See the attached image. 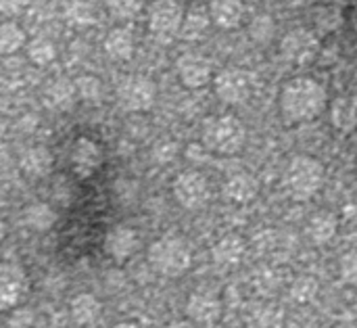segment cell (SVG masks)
<instances>
[{
  "label": "cell",
  "mask_w": 357,
  "mask_h": 328,
  "mask_svg": "<svg viewBox=\"0 0 357 328\" xmlns=\"http://www.w3.org/2000/svg\"><path fill=\"white\" fill-rule=\"evenodd\" d=\"M278 105L287 121L303 124L322 115L328 105V94L326 88L312 77H293L282 86Z\"/></svg>",
  "instance_id": "cell-1"
},
{
  "label": "cell",
  "mask_w": 357,
  "mask_h": 328,
  "mask_svg": "<svg viewBox=\"0 0 357 328\" xmlns=\"http://www.w3.org/2000/svg\"><path fill=\"white\" fill-rule=\"evenodd\" d=\"M203 144L218 155H236L247 144V128L234 115H215L203 121Z\"/></svg>",
  "instance_id": "cell-2"
},
{
  "label": "cell",
  "mask_w": 357,
  "mask_h": 328,
  "mask_svg": "<svg viewBox=\"0 0 357 328\" xmlns=\"http://www.w3.org/2000/svg\"><path fill=\"white\" fill-rule=\"evenodd\" d=\"M151 268L165 278H180L192 266V249L180 237H161L149 247Z\"/></svg>",
  "instance_id": "cell-3"
},
{
  "label": "cell",
  "mask_w": 357,
  "mask_h": 328,
  "mask_svg": "<svg viewBox=\"0 0 357 328\" xmlns=\"http://www.w3.org/2000/svg\"><path fill=\"white\" fill-rule=\"evenodd\" d=\"M324 180H326L324 165L310 155L293 157L284 172V188L295 201L312 199L324 186Z\"/></svg>",
  "instance_id": "cell-4"
},
{
  "label": "cell",
  "mask_w": 357,
  "mask_h": 328,
  "mask_svg": "<svg viewBox=\"0 0 357 328\" xmlns=\"http://www.w3.org/2000/svg\"><path fill=\"white\" fill-rule=\"evenodd\" d=\"M117 100L123 111L130 113H146L153 109L157 100V86L151 77L144 75H130L121 80L117 86Z\"/></svg>",
  "instance_id": "cell-5"
},
{
  "label": "cell",
  "mask_w": 357,
  "mask_h": 328,
  "mask_svg": "<svg viewBox=\"0 0 357 328\" xmlns=\"http://www.w3.org/2000/svg\"><path fill=\"white\" fill-rule=\"evenodd\" d=\"M184 15L180 0H155L149 10V29L157 40L169 42L180 33Z\"/></svg>",
  "instance_id": "cell-6"
},
{
  "label": "cell",
  "mask_w": 357,
  "mask_h": 328,
  "mask_svg": "<svg viewBox=\"0 0 357 328\" xmlns=\"http://www.w3.org/2000/svg\"><path fill=\"white\" fill-rule=\"evenodd\" d=\"M172 191H174V199L178 201V205L184 209H190V211L201 209L211 197V188H209L207 178L195 170L178 174L174 184H172Z\"/></svg>",
  "instance_id": "cell-7"
},
{
  "label": "cell",
  "mask_w": 357,
  "mask_h": 328,
  "mask_svg": "<svg viewBox=\"0 0 357 328\" xmlns=\"http://www.w3.org/2000/svg\"><path fill=\"white\" fill-rule=\"evenodd\" d=\"M215 96L226 105H243L251 96V77L238 67H226L213 77Z\"/></svg>",
  "instance_id": "cell-8"
},
{
  "label": "cell",
  "mask_w": 357,
  "mask_h": 328,
  "mask_svg": "<svg viewBox=\"0 0 357 328\" xmlns=\"http://www.w3.org/2000/svg\"><path fill=\"white\" fill-rule=\"evenodd\" d=\"M280 52L293 65H307V63H312L318 57V52H320V40H318V36L312 29L295 27V29H291L282 38Z\"/></svg>",
  "instance_id": "cell-9"
},
{
  "label": "cell",
  "mask_w": 357,
  "mask_h": 328,
  "mask_svg": "<svg viewBox=\"0 0 357 328\" xmlns=\"http://www.w3.org/2000/svg\"><path fill=\"white\" fill-rule=\"evenodd\" d=\"M27 293V276L17 262H4L0 266V310L17 308Z\"/></svg>",
  "instance_id": "cell-10"
},
{
  "label": "cell",
  "mask_w": 357,
  "mask_h": 328,
  "mask_svg": "<svg viewBox=\"0 0 357 328\" xmlns=\"http://www.w3.org/2000/svg\"><path fill=\"white\" fill-rule=\"evenodd\" d=\"M176 73L186 88H203L213 80V65L201 52H186L176 61Z\"/></svg>",
  "instance_id": "cell-11"
},
{
  "label": "cell",
  "mask_w": 357,
  "mask_h": 328,
  "mask_svg": "<svg viewBox=\"0 0 357 328\" xmlns=\"http://www.w3.org/2000/svg\"><path fill=\"white\" fill-rule=\"evenodd\" d=\"M71 165L79 178H92L102 165V149L88 136H79L71 147Z\"/></svg>",
  "instance_id": "cell-12"
},
{
  "label": "cell",
  "mask_w": 357,
  "mask_h": 328,
  "mask_svg": "<svg viewBox=\"0 0 357 328\" xmlns=\"http://www.w3.org/2000/svg\"><path fill=\"white\" fill-rule=\"evenodd\" d=\"M138 245H140L138 232L130 226H113L105 234V243H102L105 253L117 264L128 262L136 253Z\"/></svg>",
  "instance_id": "cell-13"
},
{
  "label": "cell",
  "mask_w": 357,
  "mask_h": 328,
  "mask_svg": "<svg viewBox=\"0 0 357 328\" xmlns=\"http://www.w3.org/2000/svg\"><path fill=\"white\" fill-rule=\"evenodd\" d=\"M186 316L195 325L211 327L222 316V301L209 291H195L186 301Z\"/></svg>",
  "instance_id": "cell-14"
},
{
  "label": "cell",
  "mask_w": 357,
  "mask_h": 328,
  "mask_svg": "<svg viewBox=\"0 0 357 328\" xmlns=\"http://www.w3.org/2000/svg\"><path fill=\"white\" fill-rule=\"evenodd\" d=\"M247 253V243L241 234H226L211 247V260L220 268H236Z\"/></svg>",
  "instance_id": "cell-15"
},
{
  "label": "cell",
  "mask_w": 357,
  "mask_h": 328,
  "mask_svg": "<svg viewBox=\"0 0 357 328\" xmlns=\"http://www.w3.org/2000/svg\"><path fill=\"white\" fill-rule=\"evenodd\" d=\"M331 124L343 134L357 130V96L343 94L331 103Z\"/></svg>",
  "instance_id": "cell-16"
},
{
  "label": "cell",
  "mask_w": 357,
  "mask_h": 328,
  "mask_svg": "<svg viewBox=\"0 0 357 328\" xmlns=\"http://www.w3.org/2000/svg\"><path fill=\"white\" fill-rule=\"evenodd\" d=\"M259 193V182L255 176L251 174H234L226 180L224 184V197L230 201V203H238V205H245V203H251Z\"/></svg>",
  "instance_id": "cell-17"
},
{
  "label": "cell",
  "mask_w": 357,
  "mask_h": 328,
  "mask_svg": "<svg viewBox=\"0 0 357 328\" xmlns=\"http://www.w3.org/2000/svg\"><path fill=\"white\" fill-rule=\"evenodd\" d=\"M209 15L220 29H234L245 17L243 0H209Z\"/></svg>",
  "instance_id": "cell-18"
},
{
  "label": "cell",
  "mask_w": 357,
  "mask_h": 328,
  "mask_svg": "<svg viewBox=\"0 0 357 328\" xmlns=\"http://www.w3.org/2000/svg\"><path fill=\"white\" fill-rule=\"evenodd\" d=\"M19 165L29 178H46L52 172L54 159H52V153L46 147L36 144V147H29V149H25L21 153Z\"/></svg>",
  "instance_id": "cell-19"
},
{
  "label": "cell",
  "mask_w": 357,
  "mask_h": 328,
  "mask_svg": "<svg viewBox=\"0 0 357 328\" xmlns=\"http://www.w3.org/2000/svg\"><path fill=\"white\" fill-rule=\"evenodd\" d=\"M339 230V222L335 218V214L331 211H318L307 220L305 226V234L314 245H326L337 237Z\"/></svg>",
  "instance_id": "cell-20"
},
{
  "label": "cell",
  "mask_w": 357,
  "mask_h": 328,
  "mask_svg": "<svg viewBox=\"0 0 357 328\" xmlns=\"http://www.w3.org/2000/svg\"><path fill=\"white\" fill-rule=\"evenodd\" d=\"M69 312H71V320L77 327H92L102 312V304L92 293H79L71 299Z\"/></svg>",
  "instance_id": "cell-21"
},
{
  "label": "cell",
  "mask_w": 357,
  "mask_h": 328,
  "mask_svg": "<svg viewBox=\"0 0 357 328\" xmlns=\"http://www.w3.org/2000/svg\"><path fill=\"white\" fill-rule=\"evenodd\" d=\"M105 52L113 61H130L134 54V33L130 27H113L105 38Z\"/></svg>",
  "instance_id": "cell-22"
},
{
  "label": "cell",
  "mask_w": 357,
  "mask_h": 328,
  "mask_svg": "<svg viewBox=\"0 0 357 328\" xmlns=\"http://www.w3.org/2000/svg\"><path fill=\"white\" fill-rule=\"evenodd\" d=\"M211 15H209V8H203V6H192L190 10H186L184 15V23H182V29H180V36L184 40H201L209 25H211Z\"/></svg>",
  "instance_id": "cell-23"
},
{
  "label": "cell",
  "mask_w": 357,
  "mask_h": 328,
  "mask_svg": "<svg viewBox=\"0 0 357 328\" xmlns=\"http://www.w3.org/2000/svg\"><path fill=\"white\" fill-rule=\"evenodd\" d=\"M23 222L36 232H46L56 224V211L48 203H33L23 211Z\"/></svg>",
  "instance_id": "cell-24"
},
{
  "label": "cell",
  "mask_w": 357,
  "mask_h": 328,
  "mask_svg": "<svg viewBox=\"0 0 357 328\" xmlns=\"http://www.w3.org/2000/svg\"><path fill=\"white\" fill-rule=\"evenodd\" d=\"M75 96H77L75 82H67V80H56L46 90V103H48V107H52L56 111L69 109L73 105Z\"/></svg>",
  "instance_id": "cell-25"
},
{
  "label": "cell",
  "mask_w": 357,
  "mask_h": 328,
  "mask_svg": "<svg viewBox=\"0 0 357 328\" xmlns=\"http://www.w3.org/2000/svg\"><path fill=\"white\" fill-rule=\"evenodd\" d=\"M247 328H284V312L278 306H259L249 314Z\"/></svg>",
  "instance_id": "cell-26"
},
{
  "label": "cell",
  "mask_w": 357,
  "mask_h": 328,
  "mask_svg": "<svg viewBox=\"0 0 357 328\" xmlns=\"http://www.w3.org/2000/svg\"><path fill=\"white\" fill-rule=\"evenodd\" d=\"M27 44V36L15 21H4L0 25V54H15Z\"/></svg>",
  "instance_id": "cell-27"
},
{
  "label": "cell",
  "mask_w": 357,
  "mask_h": 328,
  "mask_svg": "<svg viewBox=\"0 0 357 328\" xmlns=\"http://www.w3.org/2000/svg\"><path fill=\"white\" fill-rule=\"evenodd\" d=\"M27 57H29V61L33 65L44 67V65H48V63L54 61L56 48H54V44L48 38H42L40 36V38H33L31 42H27Z\"/></svg>",
  "instance_id": "cell-28"
},
{
  "label": "cell",
  "mask_w": 357,
  "mask_h": 328,
  "mask_svg": "<svg viewBox=\"0 0 357 328\" xmlns=\"http://www.w3.org/2000/svg\"><path fill=\"white\" fill-rule=\"evenodd\" d=\"M318 291H320V285L314 276H299L291 285V299L297 304H310L316 299Z\"/></svg>",
  "instance_id": "cell-29"
},
{
  "label": "cell",
  "mask_w": 357,
  "mask_h": 328,
  "mask_svg": "<svg viewBox=\"0 0 357 328\" xmlns=\"http://www.w3.org/2000/svg\"><path fill=\"white\" fill-rule=\"evenodd\" d=\"M144 6V0H107V10L115 19H134Z\"/></svg>",
  "instance_id": "cell-30"
},
{
  "label": "cell",
  "mask_w": 357,
  "mask_h": 328,
  "mask_svg": "<svg viewBox=\"0 0 357 328\" xmlns=\"http://www.w3.org/2000/svg\"><path fill=\"white\" fill-rule=\"evenodd\" d=\"M100 82L94 77V75H82L75 80V90H77V96L84 98V100H96L100 96Z\"/></svg>",
  "instance_id": "cell-31"
},
{
  "label": "cell",
  "mask_w": 357,
  "mask_h": 328,
  "mask_svg": "<svg viewBox=\"0 0 357 328\" xmlns=\"http://www.w3.org/2000/svg\"><path fill=\"white\" fill-rule=\"evenodd\" d=\"M339 272L343 283L347 285H357V249H351L341 255L339 260Z\"/></svg>",
  "instance_id": "cell-32"
},
{
  "label": "cell",
  "mask_w": 357,
  "mask_h": 328,
  "mask_svg": "<svg viewBox=\"0 0 357 328\" xmlns=\"http://www.w3.org/2000/svg\"><path fill=\"white\" fill-rule=\"evenodd\" d=\"M251 36L257 42H266L274 36V21L268 15H259L255 17V21L251 23Z\"/></svg>",
  "instance_id": "cell-33"
},
{
  "label": "cell",
  "mask_w": 357,
  "mask_h": 328,
  "mask_svg": "<svg viewBox=\"0 0 357 328\" xmlns=\"http://www.w3.org/2000/svg\"><path fill=\"white\" fill-rule=\"evenodd\" d=\"M67 17L71 19V23L75 25H86L92 21V8L88 2H73L67 10Z\"/></svg>",
  "instance_id": "cell-34"
},
{
  "label": "cell",
  "mask_w": 357,
  "mask_h": 328,
  "mask_svg": "<svg viewBox=\"0 0 357 328\" xmlns=\"http://www.w3.org/2000/svg\"><path fill=\"white\" fill-rule=\"evenodd\" d=\"M29 2L31 0H0V13L4 17H17L29 6Z\"/></svg>",
  "instance_id": "cell-35"
},
{
  "label": "cell",
  "mask_w": 357,
  "mask_h": 328,
  "mask_svg": "<svg viewBox=\"0 0 357 328\" xmlns=\"http://www.w3.org/2000/svg\"><path fill=\"white\" fill-rule=\"evenodd\" d=\"M165 328H195V327H192V322H190V320H176V322L167 325Z\"/></svg>",
  "instance_id": "cell-36"
},
{
  "label": "cell",
  "mask_w": 357,
  "mask_h": 328,
  "mask_svg": "<svg viewBox=\"0 0 357 328\" xmlns=\"http://www.w3.org/2000/svg\"><path fill=\"white\" fill-rule=\"evenodd\" d=\"M109 328H140L136 322H117V325H113V327Z\"/></svg>",
  "instance_id": "cell-37"
}]
</instances>
